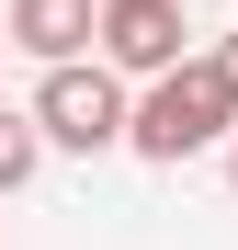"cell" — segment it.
<instances>
[{"label":"cell","mask_w":238,"mask_h":250,"mask_svg":"<svg viewBox=\"0 0 238 250\" xmlns=\"http://www.w3.org/2000/svg\"><path fill=\"white\" fill-rule=\"evenodd\" d=\"M34 137L46 148H79V159H102V148H125V80H113L102 57L79 68V57H46V80H34Z\"/></svg>","instance_id":"obj_2"},{"label":"cell","mask_w":238,"mask_h":250,"mask_svg":"<svg viewBox=\"0 0 238 250\" xmlns=\"http://www.w3.org/2000/svg\"><path fill=\"white\" fill-rule=\"evenodd\" d=\"M227 80H238V46H227Z\"/></svg>","instance_id":"obj_7"},{"label":"cell","mask_w":238,"mask_h":250,"mask_svg":"<svg viewBox=\"0 0 238 250\" xmlns=\"http://www.w3.org/2000/svg\"><path fill=\"white\" fill-rule=\"evenodd\" d=\"M91 12H102V0H12V34H0V46H23V57H79V46H91Z\"/></svg>","instance_id":"obj_4"},{"label":"cell","mask_w":238,"mask_h":250,"mask_svg":"<svg viewBox=\"0 0 238 250\" xmlns=\"http://www.w3.org/2000/svg\"><path fill=\"white\" fill-rule=\"evenodd\" d=\"M34 159H46L34 114H12V103H0V193H23V182H34Z\"/></svg>","instance_id":"obj_5"},{"label":"cell","mask_w":238,"mask_h":250,"mask_svg":"<svg viewBox=\"0 0 238 250\" xmlns=\"http://www.w3.org/2000/svg\"><path fill=\"white\" fill-rule=\"evenodd\" d=\"M182 0H102L91 12V46H102V68L113 80H147V68H170L182 57Z\"/></svg>","instance_id":"obj_3"},{"label":"cell","mask_w":238,"mask_h":250,"mask_svg":"<svg viewBox=\"0 0 238 250\" xmlns=\"http://www.w3.org/2000/svg\"><path fill=\"white\" fill-rule=\"evenodd\" d=\"M227 182H238V148H227Z\"/></svg>","instance_id":"obj_6"},{"label":"cell","mask_w":238,"mask_h":250,"mask_svg":"<svg viewBox=\"0 0 238 250\" xmlns=\"http://www.w3.org/2000/svg\"><path fill=\"white\" fill-rule=\"evenodd\" d=\"M238 125V80L227 57H170V68H147V103H125V148L159 159V171H182L193 148H216Z\"/></svg>","instance_id":"obj_1"}]
</instances>
